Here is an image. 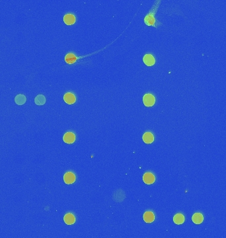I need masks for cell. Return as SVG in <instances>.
I'll return each mask as SVG.
<instances>
[{
	"label": "cell",
	"instance_id": "9",
	"mask_svg": "<svg viewBox=\"0 0 226 238\" xmlns=\"http://www.w3.org/2000/svg\"><path fill=\"white\" fill-rule=\"evenodd\" d=\"M64 21L67 25H72L75 23V17L72 14H67L64 17Z\"/></svg>",
	"mask_w": 226,
	"mask_h": 238
},
{
	"label": "cell",
	"instance_id": "8",
	"mask_svg": "<svg viewBox=\"0 0 226 238\" xmlns=\"http://www.w3.org/2000/svg\"><path fill=\"white\" fill-rule=\"evenodd\" d=\"M143 220L146 223H151L155 220L154 213L151 211H147L143 214Z\"/></svg>",
	"mask_w": 226,
	"mask_h": 238
},
{
	"label": "cell",
	"instance_id": "11",
	"mask_svg": "<svg viewBox=\"0 0 226 238\" xmlns=\"http://www.w3.org/2000/svg\"><path fill=\"white\" fill-rule=\"evenodd\" d=\"M143 140L146 144H151L154 140V136L151 132H146L143 135Z\"/></svg>",
	"mask_w": 226,
	"mask_h": 238
},
{
	"label": "cell",
	"instance_id": "14",
	"mask_svg": "<svg viewBox=\"0 0 226 238\" xmlns=\"http://www.w3.org/2000/svg\"><path fill=\"white\" fill-rule=\"evenodd\" d=\"M173 221L177 225L182 224L185 222V217L182 214H177L173 217Z\"/></svg>",
	"mask_w": 226,
	"mask_h": 238
},
{
	"label": "cell",
	"instance_id": "1",
	"mask_svg": "<svg viewBox=\"0 0 226 238\" xmlns=\"http://www.w3.org/2000/svg\"><path fill=\"white\" fill-rule=\"evenodd\" d=\"M160 3L161 1H156V3H155L154 5L153 9L149 11V13L145 17V18H144V22H145V24L146 25H148V26H153L155 27H157L156 24H155L156 20H155L154 15L155 14V13L157 12Z\"/></svg>",
	"mask_w": 226,
	"mask_h": 238
},
{
	"label": "cell",
	"instance_id": "6",
	"mask_svg": "<svg viewBox=\"0 0 226 238\" xmlns=\"http://www.w3.org/2000/svg\"><path fill=\"white\" fill-rule=\"evenodd\" d=\"M143 61L146 66H152L155 64V60L154 58V56L151 54H146L144 56L143 58Z\"/></svg>",
	"mask_w": 226,
	"mask_h": 238
},
{
	"label": "cell",
	"instance_id": "2",
	"mask_svg": "<svg viewBox=\"0 0 226 238\" xmlns=\"http://www.w3.org/2000/svg\"><path fill=\"white\" fill-rule=\"evenodd\" d=\"M143 102L145 106L152 107L155 103V98L153 95L148 93V94H146L143 96Z\"/></svg>",
	"mask_w": 226,
	"mask_h": 238
},
{
	"label": "cell",
	"instance_id": "16",
	"mask_svg": "<svg viewBox=\"0 0 226 238\" xmlns=\"http://www.w3.org/2000/svg\"><path fill=\"white\" fill-rule=\"evenodd\" d=\"M45 102H46V99H45L44 96L42 95H38L35 99V103L37 105H43Z\"/></svg>",
	"mask_w": 226,
	"mask_h": 238
},
{
	"label": "cell",
	"instance_id": "12",
	"mask_svg": "<svg viewBox=\"0 0 226 238\" xmlns=\"http://www.w3.org/2000/svg\"><path fill=\"white\" fill-rule=\"evenodd\" d=\"M192 220H193V222L195 223V224H200V223L203 222L204 217H203V215L202 214L195 213L193 216Z\"/></svg>",
	"mask_w": 226,
	"mask_h": 238
},
{
	"label": "cell",
	"instance_id": "4",
	"mask_svg": "<svg viewBox=\"0 0 226 238\" xmlns=\"http://www.w3.org/2000/svg\"><path fill=\"white\" fill-rule=\"evenodd\" d=\"M63 140L65 142L70 144H72L75 140V135L73 132H68L64 134L63 137Z\"/></svg>",
	"mask_w": 226,
	"mask_h": 238
},
{
	"label": "cell",
	"instance_id": "15",
	"mask_svg": "<svg viewBox=\"0 0 226 238\" xmlns=\"http://www.w3.org/2000/svg\"><path fill=\"white\" fill-rule=\"evenodd\" d=\"M15 101L19 105H22V104H23L26 102V97L24 95L19 94L15 97Z\"/></svg>",
	"mask_w": 226,
	"mask_h": 238
},
{
	"label": "cell",
	"instance_id": "5",
	"mask_svg": "<svg viewBox=\"0 0 226 238\" xmlns=\"http://www.w3.org/2000/svg\"><path fill=\"white\" fill-rule=\"evenodd\" d=\"M64 181L67 185L72 184L75 182V176L72 172H67L64 176Z\"/></svg>",
	"mask_w": 226,
	"mask_h": 238
},
{
	"label": "cell",
	"instance_id": "10",
	"mask_svg": "<svg viewBox=\"0 0 226 238\" xmlns=\"http://www.w3.org/2000/svg\"><path fill=\"white\" fill-rule=\"evenodd\" d=\"M64 222L67 225H72L75 222V218L71 213H68L65 215L64 218Z\"/></svg>",
	"mask_w": 226,
	"mask_h": 238
},
{
	"label": "cell",
	"instance_id": "7",
	"mask_svg": "<svg viewBox=\"0 0 226 238\" xmlns=\"http://www.w3.org/2000/svg\"><path fill=\"white\" fill-rule=\"evenodd\" d=\"M64 101L69 104H73L76 101L75 95L72 93H67L66 94H65V95L64 96Z\"/></svg>",
	"mask_w": 226,
	"mask_h": 238
},
{
	"label": "cell",
	"instance_id": "13",
	"mask_svg": "<svg viewBox=\"0 0 226 238\" xmlns=\"http://www.w3.org/2000/svg\"><path fill=\"white\" fill-rule=\"evenodd\" d=\"M78 60V58L72 53H69L66 56V58H65V61H66V63L67 64H73L74 62H76V60Z\"/></svg>",
	"mask_w": 226,
	"mask_h": 238
},
{
	"label": "cell",
	"instance_id": "3",
	"mask_svg": "<svg viewBox=\"0 0 226 238\" xmlns=\"http://www.w3.org/2000/svg\"><path fill=\"white\" fill-rule=\"evenodd\" d=\"M143 181L147 185H151L155 182V177L151 173H146L143 176Z\"/></svg>",
	"mask_w": 226,
	"mask_h": 238
}]
</instances>
